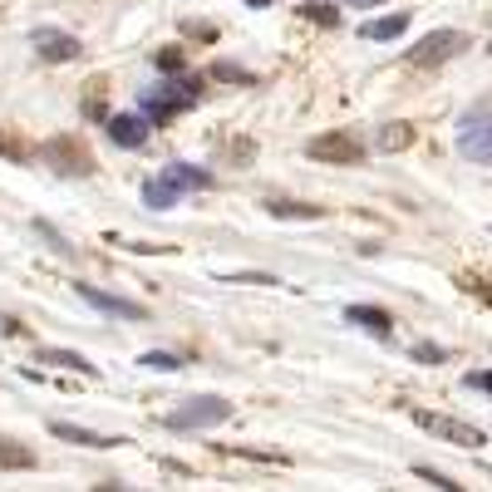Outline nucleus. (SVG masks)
Masks as SVG:
<instances>
[{"instance_id":"1","label":"nucleus","mask_w":492,"mask_h":492,"mask_svg":"<svg viewBox=\"0 0 492 492\" xmlns=\"http://www.w3.org/2000/svg\"><path fill=\"white\" fill-rule=\"evenodd\" d=\"M212 187V172L202 168V163H168V168L158 172V178L143 182V207L148 212H168V207H178L182 197H193V193H207Z\"/></svg>"},{"instance_id":"2","label":"nucleus","mask_w":492,"mask_h":492,"mask_svg":"<svg viewBox=\"0 0 492 492\" xmlns=\"http://www.w3.org/2000/svg\"><path fill=\"white\" fill-rule=\"evenodd\" d=\"M232 418V399L222 394H193L182 399L172 414H163V428H172V433H202V428H217Z\"/></svg>"},{"instance_id":"3","label":"nucleus","mask_w":492,"mask_h":492,"mask_svg":"<svg viewBox=\"0 0 492 492\" xmlns=\"http://www.w3.org/2000/svg\"><path fill=\"white\" fill-rule=\"evenodd\" d=\"M197 99H202V79L197 75H168V84L148 89L139 104H143V114H148L153 123H163V118H172L178 108L197 104Z\"/></svg>"},{"instance_id":"4","label":"nucleus","mask_w":492,"mask_h":492,"mask_svg":"<svg viewBox=\"0 0 492 492\" xmlns=\"http://www.w3.org/2000/svg\"><path fill=\"white\" fill-rule=\"evenodd\" d=\"M463 50H468V35L463 30H428L424 40L409 44L404 60L414 69H439V65H448V60H458Z\"/></svg>"},{"instance_id":"5","label":"nucleus","mask_w":492,"mask_h":492,"mask_svg":"<svg viewBox=\"0 0 492 492\" xmlns=\"http://www.w3.org/2000/svg\"><path fill=\"white\" fill-rule=\"evenodd\" d=\"M458 153L478 168H492V104H478L458 123Z\"/></svg>"},{"instance_id":"6","label":"nucleus","mask_w":492,"mask_h":492,"mask_svg":"<svg viewBox=\"0 0 492 492\" xmlns=\"http://www.w3.org/2000/svg\"><path fill=\"white\" fill-rule=\"evenodd\" d=\"M40 158L50 163L60 178H89V168H94V158H89V148L79 139H50L40 148Z\"/></svg>"},{"instance_id":"7","label":"nucleus","mask_w":492,"mask_h":492,"mask_svg":"<svg viewBox=\"0 0 492 492\" xmlns=\"http://www.w3.org/2000/svg\"><path fill=\"white\" fill-rule=\"evenodd\" d=\"M414 424L428 428V433H439V439H448V443H458V448H482V443H488L482 428L463 424V418H443V414H433V409H414Z\"/></svg>"},{"instance_id":"8","label":"nucleus","mask_w":492,"mask_h":492,"mask_svg":"<svg viewBox=\"0 0 492 492\" xmlns=\"http://www.w3.org/2000/svg\"><path fill=\"white\" fill-rule=\"evenodd\" d=\"M306 153H311L315 163H364V143L354 139V133H321V139L306 143Z\"/></svg>"},{"instance_id":"9","label":"nucleus","mask_w":492,"mask_h":492,"mask_svg":"<svg viewBox=\"0 0 492 492\" xmlns=\"http://www.w3.org/2000/svg\"><path fill=\"white\" fill-rule=\"evenodd\" d=\"M30 44H35V54L40 60H50V65H69V60H79L84 54V44L75 40V35H65V30H30Z\"/></svg>"},{"instance_id":"10","label":"nucleus","mask_w":492,"mask_h":492,"mask_svg":"<svg viewBox=\"0 0 492 492\" xmlns=\"http://www.w3.org/2000/svg\"><path fill=\"white\" fill-rule=\"evenodd\" d=\"M104 123H108V139H114L118 148H143L148 133H153V118L139 114V108H133V114H108Z\"/></svg>"},{"instance_id":"11","label":"nucleus","mask_w":492,"mask_h":492,"mask_svg":"<svg viewBox=\"0 0 492 492\" xmlns=\"http://www.w3.org/2000/svg\"><path fill=\"white\" fill-rule=\"evenodd\" d=\"M79 296L94 306V311H104V315H114V321H148V311H143L139 300H123V296H114V290H99V286H75Z\"/></svg>"},{"instance_id":"12","label":"nucleus","mask_w":492,"mask_h":492,"mask_svg":"<svg viewBox=\"0 0 492 492\" xmlns=\"http://www.w3.org/2000/svg\"><path fill=\"white\" fill-rule=\"evenodd\" d=\"M50 433L65 443H79V448H118V433H94V428H75V424H60V418H50Z\"/></svg>"},{"instance_id":"13","label":"nucleus","mask_w":492,"mask_h":492,"mask_svg":"<svg viewBox=\"0 0 492 492\" xmlns=\"http://www.w3.org/2000/svg\"><path fill=\"white\" fill-rule=\"evenodd\" d=\"M345 321L360 325V330H375L379 340H389V335H394V315L379 311V306H350V311H345Z\"/></svg>"},{"instance_id":"14","label":"nucleus","mask_w":492,"mask_h":492,"mask_svg":"<svg viewBox=\"0 0 492 492\" xmlns=\"http://www.w3.org/2000/svg\"><path fill=\"white\" fill-rule=\"evenodd\" d=\"M409 20H414V15H404V11L385 15V20H369V25H360V40H399V35L409 30Z\"/></svg>"},{"instance_id":"15","label":"nucleus","mask_w":492,"mask_h":492,"mask_svg":"<svg viewBox=\"0 0 492 492\" xmlns=\"http://www.w3.org/2000/svg\"><path fill=\"white\" fill-rule=\"evenodd\" d=\"M40 360H44V364H60V369H75V375H99V369L84 360V354H75V350H54V345H44Z\"/></svg>"},{"instance_id":"16","label":"nucleus","mask_w":492,"mask_h":492,"mask_svg":"<svg viewBox=\"0 0 492 492\" xmlns=\"http://www.w3.org/2000/svg\"><path fill=\"white\" fill-rule=\"evenodd\" d=\"M409 139H414V123H385V129L375 133V148L379 153H399V148H409Z\"/></svg>"},{"instance_id":"17","label":"nucleus","mask_w":492,"mask_h":492,"mask_svg":"<svg viewBox=\"0 0 492 492\" xmlns=\"http://www.w3.org/2000/svg\"><path fill=\"white\" fill-rule=\"evenodd\" d=\"M266 212L271 217H286V222H315V217H321V207H311V202H281V197H271Z\"/></svg>"},{"instance_id":"18","label":"nucleus","mask_w":492,"mask_h":492,"mask_svg":"<svg viewBox=\"0 0 492 492\" xmlns=\"http://www.w3.org/2000/svg\"><path fill=\"white\" fill-rule=\"evenodd\" d=\"M35 463H40V458H35L25 443H5V439H0V468H35Z\"/></svg>"},{"instance_id":"19","label":"nucleus","mask_w":492,"mask_h":492,"mask_svg":"<svg viewBox=\"0 0 492 492\" xmlns=\"http://www.w3.org/2000/svg\"><path fill=\"white\" fill-rule=\"evenodd\" d=\"M300 15H306V20H315V25H335V20H340V5H335V0H306V5H300Z\"/></svg>"},{"instance_id":"20","label":"nucleus","mask_w":492,"mask_h":492,"mask_svg":"<svg viewBox=\"0 0 492 492\" xmlns=\"http://www.w3.org/2000/svg\"><path fill=\"white\" fill-rule=\"evenodd\" d=\"M187 364V354H172V350H148L139 354V369H182Z\"/></svg>"},{"instance_id":"21","label":"nucleus","mask_w":492,"mask_h":492,"mask_svg":"<svg viewBox=\"0 0 492 492\" xmlns=\"http://www.w3.org/2000/svg\"><path fill=\"white\" fill-rule=\"evenodd\" d=\"M414 478H424V482H433V488L439 492H463V482H453V478H443L439 468H424V463H418L414 468Z\"/></svg>"},{"instance_id":"22","label":"nucleus","mask_w":492,"mask_h":492,"mask_svg":"<svg viewBox=\"0 0 492 492\" xmlns=\"http://www.w3.org/2000/svg\"><path fill=\"white\" fill-rule=\"evenodd\" d=\"M153 60H158L163 75H187V60H182V50H158Z\"/></svg>"},{"instance_id":"23","label":"nucleus","mask_w":492,"mask_h":492,"mask_svg":"<svg viewBox=\"0 0 492 492\" xmlns=\"http://www.w3.org/2000/svg\"><path fill=\"white\" fill-rule=\"evenodd\" d=\"M212 79H226V84H257V75H246L236 65H212Z\"/></svg>"},{"instance_id":"24","label":"nucleus","mask_w":492,"mask_h":492,"mask_svg":"<svg viewBox=\"0 0 492 492\" xmlns=\"http://www.w3.org/2000/svg\"><path fill=\"white\" fill-rule=\"evenodd\" d=\"M463 385L478 389V394H492V369H472V375H463Z\"/></svg>"},{"instance_id":"25","label":"nucleus","mask_w":492,"mask_h":492,"mask_svg":"<svg viewBox=\"0 0 492 492\" xmlns=\"http://www.w3.org/2000/svg\"><path fill=\"white\" fill-rule=\"evenodd\" d=\"M414 360H424V364H439V360H448V350H439V345H414Z\"/></svg>"},{"instance_id":"26","label":"nucleus","mask_w":492,"mask_h":492,"mask_svg":"<svg viewBox=\"0 0 492 492\" xmlns=\"http://www.w3.org/2000/svg\"><path fill=\"white\" fill-rule=\"evenodd\" d=\"M94 492H133V488H123V482H99Z\"/></svg>"},{"instance_id":"27","label":"nucleus","mask_w":492,"mask_h":492,"mask_svg":"<svg viewBox=\"0 0 492 492\" xmlns=\"http://www.w3.org/2000/svg\"><path fill=\"white\" fill-rule=\"evenodd\" d=\"M345 5H354V11H369V5H385V0H345Z\"/></svg>"},{"instance_id":"28","label":"nucleus","mask_w":492,"mask_h":492,"mask_svg":"<svg viewBox=\"0 0 492 492\" xmlns=\"http://www.w3.org/2000/svg\"><path fill=\"white\" fill-rule=\"evenodd\" d=\"M242 5H271V0H242Z\"/></svg>"},{"instance_id":"29","label":"nucleus","mask_w":492,"mask_h":492,"mask_svg":"<svg viewBox=\"0 0 492 492\" xmlns=\"http://www.w3.org/2000/svg\"><path fill=\"white\" fill-rule=\"evenodd\" d=\"M488 50H492V40H488Z\"/></svg>"}]
</instances>
